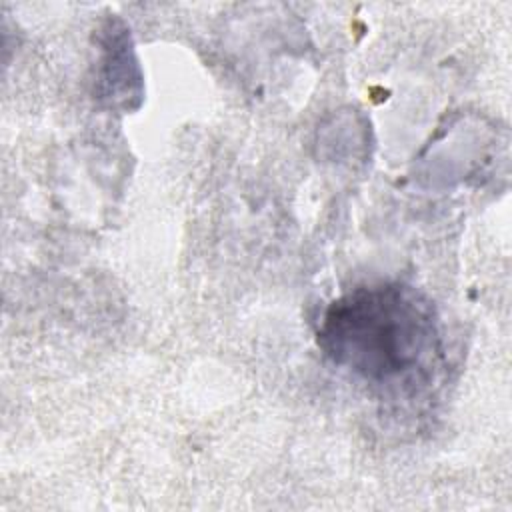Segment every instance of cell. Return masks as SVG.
Segmentation results:
<instances>
[{"instance_id":"cell-1","label":"cell","mask_w":512,"mask_h":512,"mask_svg":"<svg viewBox=\"0 0 512 512\" xmlns=\"http://www.w3.org/2000/svg\"><path fill=\"white\" fill-rule=\"evenodd\" d=\"M316 338L332 364L386 392L428 386L442 360L432 302L402 282L344 292L326 306Z\"/></svg>"},{"instance_id":"cell-2","label":"cell","mask_w":512,"mask_h":512,"mask_svg":"<svg viewBox=\"0 0 512 512\" xmlns=\"http://www.w3.org/2000/svg\"><path fill=\"white\" fill-rule=\"evenodd\" d=\"M104 32L98 94L110 106H122L128 110L136 108L142 96V84L140 70L130 46V36L118 20L108 22Z\"/></svg>"}]
</instances>
